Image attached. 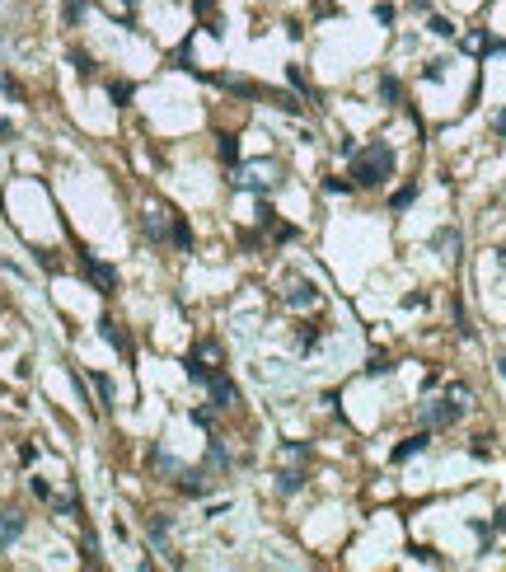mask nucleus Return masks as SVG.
Returning <instances> with one entry per match:
<instances>
[{
  "instance_id": "18",
  "label": "nucleus",
  "mask_w": 506,
  "mask_h": 572,
  "mask_svg": "<svg viewBox=\"0 0 506 572\" xmlns=\"http://www.w3.org/2000/svg\"><path fill=\"white\" fill-rule=\"evenodd\" d=\"M206 460H211V464H221V469L230 464V450H225V441H221V437H211V441H206Z\"/></svg>"
},
{
  "instance_id": "16",
  "label": "nucleus",
  "mask_w": 506,
  "mask_h": 572,
  "mask_svg": "<svg viewBox=\"0 0 506 572\" xmlns=\"http://www.w3.org/2000/svg\"><path fill=\"white\" fill-rule=\"evenodd\" d=\"M70 66H75V76H80V80H90V76H94V56L75 47V52H70Z\"/></svg>"
},
{
  "instance_id": "13",
  "label": "nucleus",
  "mask_w": 506,
  "mask_h": 572,
  "mask_svg": "<svg viewBox=\"0 0 506 572\" xmlns=\"http://www.w3.org/2000/svg\"><path fill=\"white\" fill-rule=\"evenodd\" d=\"M90 380H94V390H99V408H103V413H112V380L103 375V370H94Z\"/></svg>"
},
{
  "instance_id": "3",
  "label": "nucleus",
  "mask_w": 506,
  "mask_h": 572,
  "mask_svg": "<svg viewBox=\"0 0 506 572\" xmlns=\"http://www.w3.org/2000/svg\"><path fill=\"white\" fill-rule=\"evenodd\" d=\"M80 272H85V281H90L99 296H112L117 291V268L103 259H94V254H80Z\"/></svg>"
},
{
  "instance_id": "32",
  "label": "nucleus",
  "mask_w": 506,
  "mask_h": 572,
  "mask_svg": "<svg viewBox=\"0 0 506 572\" xmlns=\"http://www.w3.org/2000/svg\"><path fill=\"white\" fill-rule=\"evenodd\" d=\"M492 127H497V136H506V108L497 113V123H492Z\"/></svg>"
},
{
  "instance_id": "36",
  "label": "nucleus",
  "mask_w": 506,
  "mask_h": 572,
  "mask_svg": "<svg viewBox=\"0 0 506 572\" xmlns=\"http://www.w3.org/2000/svg\"><path fill=\"white\" fill-rule=\"evenodd\" d=\"M122 5H141V0H122Z\"/></svg>"
},
{
  "instance_id": "12",
  "label": "nucleus",
  "mask_w": 506,
  "mask_h": 572,
  "mask_svg": "<svg viewBox=\"0 0 506 572\" xmlns=\"http://www.w3.org/2000/svg\"><path fill=\"white\" fill-rule=\"evenodd\" d=\"M431 249H441L446 259H455V254H460V235H455V230H436V235H431Z\"/></svg>"
},
{
  "instance_id": "33",
  "label": "nucleus",
  "mask_w": 506,
  "mask_h": 572,
  "mask_svg": "<svg viewBox=\"0 0 506 572\" xmlns=\"http://www.w3.org/2000/svg\"><path fill=\"white\" fill-rule=\"evenodd\" d=\"M497 370H502V375H506V352H502V357H497Z\"/></svg>"
},
{
  "instance_id": "28",
  "label": "nucleus",
  "mask_w": 506,
  "mask_h": 572,
  "mask_svg": "<svg viewBox=\"0 0 506 572\" xmlns=\"http://www.w3.org/2000/svg\"><path fill=\"white\" fill-rule=\"evenodd\" d=\"M0 90H5V94H10V99H19V85H14V80H10V76H5V71H0Z\"/></svg>"
},
{
  "instance_id": "24",
  "label": "nucleus",
  "mask_w": 506,
  "mask_h": 572,
  "mask_svg": "<svg viewBox=\"0 0 506 572\" xmlns=\"http://www.w3.org/2000/svg\"><path fill=\"white\" fill-rule=\"evenodd\" d=\"M446 66H450V61H427V71H422V80H446Z\"/></svg>"
},
{
  "instance_id": "14",
  "label": "nucleus",
  "mask_w": 506,
  "mask_h": 572,
  "mask_svg": "<svg viewBox=\"0 0 506 572\" xmlns=\"http://www.w3.org/2000/svg\"><path fill=\"white\" fill-rule=\"evenodd\" d=\"M169 239H174L179 249H192V230H188V221H183V216H174V221H169Z\"/></svg>"
},
{
  "instance_id": "7",
  "label": "nucleus",
  "mask_w": 506,
  "mask_h": 572,
  "mask_svg": "<svg viewBox=\"0 0 506 572\" xmlns=\"http://www.w3.org/2000/svg\"><path fill=\"white\" fill-rule=\"evenodd\" d=\"M99 333L108 338V343H112L117 352H122V357H132V338L122 333V324H117V319H99Z\"/></svg>"
},
{
  "instance_id": "6",
  "label": "nucleus",
  "mask_w": 506,
  "mask_h": 572,
  "mask_svg": "<svg viewBox=\"0 0 506 572\" xmlns=\"http://www.w3.org/2000/svg\"><path fill=\"white\" fill-rule=\"evenodd\" d=\"M286 296V305H295V310H305V305H319V286L315 281H295L291 291H281Z\"/></svg>"
},
{
  "instance_id": "19",
  "label": "nucleus",
  "mask_w": 506,
  "mask_h": 572,
  "mask_svg": "<svg viewBox=\"0 0 506 572\" xmlns=\"http://www.w3.org/2000/svg\"><path fill=\"white\" fill-rule=\"evenodd\" d=\"M108 94H112V103H117V108H127V103H132V85H127V80H112Z\"/></svg>"
},
{
  "instance_id": "11",
  "label": "nucleus",
  "mask_w": 506,
  "mask_h": 572,
  "mask_svg": "<svg viewBox=\"0 0 506 572\" xmlns=\"http://www.w3.org/2000/svg\"><path fill=\"white\" fill-rule=\"evenodd\" d=\"M146 530H150V544H155V549L169 544V516H164V511H155V516L146 521Z\"/></svg>"
},
{
  "instance_id": "23",
  "label": "nucleus",
  "mask_w": 506,
  "mask_h": 572,
  "mask_svg": "<svg viewBox=\"0 0 506 572\" xmlns=\"http://www.w3.org/2000/svg\"><path fill=\"white\" fill-rule=\"evenodd\" d=\"M66 5V24H80L85 19V0H61Z\"/></svg>"
},
{
  "instance_id": "30",
  "label": "nucleus",
  "mask_w": 506,
  "mask_h": 572,
  "mask_svg": "<svg viewBox=\"0 0 506 572\" xmlns=\"http://www.w3.org/2000/svg\"><path fill=\"white\" fill-rule=\"evenodd\" d=\"M366 370H371V375H389V361H384V357H375V361H371Z\"/></svg>"
},
{
  "instance_id": "10",
  "label": "nucleus",
  "mask_w": 506,
  "mask_h": 572,
  "mask_svg": "<svg viewBox=\"0 0 506 572\" xmlns=\"http://www.w3.org/2000/svg\"><path fill=\"white\" fill-rule=\"evenodd\" d=\"M427 446H431V437H427V432H417V437H408L404 446H394V464H404V460H413V455H422Z\"/></svg>"
},
{
  "instance_id": "34",
  "label": "nucleus",
  "mask_w": 506,
  "mask_h": 572,
  "mask_svg": "<svg viewBox=\"0 0 506 572\" xmlns=\"http://www.w3.org/2000/svg\"><path fill=\"white\" fill-rule=\"evenodd\" d=\"M5 136H10V123H0V141H5Z\"/></svg>"
},
{
  "instance_id": "2",
  "label": "nucleus",
  "mask_w": 506,
  "mask_h": 572,
  "mask_svg": "<svg viewBox=\"0 0 506 572\" xmlns=\"http://www.w3.org/2000/svg\"><path fill=\"white\" fill-rule=\"evenodd\" d=\"M464 390L460 385H455V390H450V399H436V404H427L422 408V427H450V422H460L464 417Z\"/></svg>"
},
{
  "instance_id": "26",
  "label": "nucleus",
  "mask_w": 506,
  "mask_h": 572,
  "mask_svg": "<svg viewBox=\"0 0 506 572\" xmlns=\"http://www.w3.org/2000/svg\"><path fill=\"white\" fill-rule=\"evenodd\" d=\"M286 80H291L295 90H310V85H305V71H300V66H286Z\"/></svg>"
},
{
  "instance_id": "31",
  "label": "nucleus",
  "mask_w": 506,
  "mask_h": 572,
  "mask_svg": "<svg viewBox=\"0 0 506 572\" xmlns=\"http://www.w3.org/2000/svg\"><path fill=\"white\" fill-rule=\"evenodd\" d=\"M192 10H197V14H206V10H216V0H192Z\"/></svg>"
},
{
  "instance_id": "9",
  "label": "nucleus",
  "mask_w": 506,
  "mask_h": 572,
  "mask_svg": "<svg viewBox=\"0 0 506 572\" xmlns=\"http://www.w3.org/2000/svg\"><path fill=\"white\" fill-rule=\"evenodd\" d=\"M272 488H277V497H295L305 488V469H281Z\"/></svg>"
},
{
  "instance_id": "1",
  "label": "nucleus",
  "mask_w": 506,
  "mask_h": 572,
  "mask_svg": "<svg viewBox=\"0 0 506 572\" xmlns=\"http://www.w3.org/2000/svg\"><path fill=\"white\" fill-rule=\"evenodd\" d=\"M389 174H394L389 141H371V146H361L357 160H352V188H380Z\"/></svg>"
},
{
  "instance_id": "5",
  "label": "nucleus",
  "mask_w": 506,
  "mask_h": 572,
  "mask_svg": "<svg viewBox=\"0 0 506 572\" xmlns=\"http://www.w3.org/2000/svg\"><path fill=\"white\" fill-rule=\"evenodd\" d=\"M19 535H23V511H14V506H10V511L0 516V553L10 549V544H14Z\"/></svg>"
},
{
  "instance_id": "20",
  "label": "nucleus",
  "mask_w": 506,
  "mask_h": 572,
  "mask_svg": "<svg viewBox=\"0 0 506 572\" xmlns=\"http://www.w3.org/2000/svg\"><path fill=\"white\" fill-rule=\"evenodd\" d=\"M427 28H431L436 38H455V24H450L446 14H431V19H427Z\"/></svg>"
},
{
  "instance_id": "17",
  "label": "nucleus",
  "mask_w": 506,
  "mask_h": 572,
  "mask_svg": "<svg viewBox=\"0 0 506 572\" xmlns=\"http://www.w3.org/2000/svg\"><path fill=\"white\" fill-rule=\"evenodd\" d=\"M380 94H384V103H389V108H399V103H404V90H399V80H394V76L380 80Z\"/></svg>"
},
{
  "instance_id": "29",
  "label": "nucleus",
  "mask_w": 506,
  "mask_h": 572,
  "mask_svg": "<svg viewBox=\"0 0 506 572\" xmlns=\"http://www.w3.org/2000/svg\"><path fill=\"white\" fill-rule=\"evenodd\" d=\"M324 188H328V192H352V183H347V179H324Z\"/></svg>"
},
{
  "instance_id": "35",
  "label": "nucleus",
  "mask_w": 506,
  "mask_h": 572,
  "mask_svg": "<svg viewBox=\"0 0 506 572\" xmlns=\"http://www.w3.org/2000/svg\"><path fill=\"white\" fill-rule=\"evenodd\" d=\"M497 263H502V268H506V249H502V254H497Z\"/></svg>"
},
{
  "instance_id": "27",
  "label": "nucleus",
  "mask_w": 506,
  "mask_h": 572,
  "mask_svg": "<svg viewBox=\"0 0 506 572\" xmlns=\"http://www.w3.org/2000/svg\"><path fill=\"white\" fill-rule=\"evenodd\" d=\"M319 343V328L315 324H305V333H300V348H315Z\"/></svg>"
},
{
  "instance_id": "25",
  "label": "nucleus",
  "mask_w": 506,
  "mask_h": 572,
  "mask_svg": "<svg viewBox=\"0 0 506 572\" xmlns=\"http://www.w3.org/2000/svg\"><path fill=\"white\" fill-rule=\"evenodd\" d=\"M408 553H413L417 563H436V568H441V558H436V553H431V549H422V544H413V549H408Z\"/></svg>"
},
{
  "instance_id": "15",
  "label": "nucleus",
  "mask_w": 506,
  "mask_h": 572,
  "mask_svg": "<svg viewBox=\"0 0 506 572\" xmlns=\"http://www.w3.org/2000/svg\"><path fill=\"white\" fill-rule=\"evenodd\" d=\"M413 202H417V183H404V188H399V192L389 197V207H394V212H408Z\"/></svg>"
},
{
  "instance_id": "21",
  "label": "nucleus",
  "mask_w": 506,
  "mask_h": 572,
  "mask_svg": "<svg viewBox=\"0 0 506 572\" xmlns=\"http://www.w3.org/2000/svg\"><path fill=\"white\" fill-rule=\"evenodd\" d=\"M146 235H150V239H169V225H164V221H159V216H155V212H150V216H146Z\"/></svg>"
},
{
  "instance_id": "4",
  "label": "nucleus",
  "mask_w": 506,
  "mask_h": 572,
  "mask_svg": "<svg viewBox=\"0 0 506 572\" xmlns=\"http://www.w3.org/2000/svg\"><path fill=\"white\" fill-rule=\"evenodd\" d=\"M206 394H211V404H216V408H235V404H239V390L225 380V370H216L211 380H206Z\"/></svg>"
},
{
  "instance_id": "22",
  "label": "nucleus",
  "mask_w": 506,
  "mask_h": 572,
  "mask_svg": "<svg viewBox=\"0 0 506 572\" xmlns=\"http://www.w3.org/2000/svg\"><path fill=\"white\" fill-rule=\"evenodd\" d=\"M216 141H221V160H225V165H235V160H239V146H235V136H216Z\"/></svg>"
},
{
  "instance_id": "8",
  "label": "nucleus",
  "mask_w": 506,
  "mask_h": 572,
  "mask_svg": "<svg viewBox=\"0 0 506 572\" xmlns=\"http://www.w3.org/2000/svg\"><path fill=\"white\" fill-rule=\"evenodd\" d=\"M179 488H183L188 497H202L206 488H211V479H206L202 469H179Z\"/></svg>"
}]
</instances>
